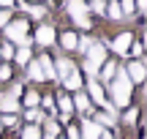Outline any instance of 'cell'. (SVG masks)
<instances>
[{
  "label": "cell",
  "instance_id": "6da1fadb",
  "mask_svg": "<svg viewBox=\"0 0 147 139\" xmlns=\"http://www.w3.org/2000/svg\"><path fill=\"white\" fill-rule=\"evenodd\" d=\"M112 98H115L117 107H125L128 98H131V79L125 76V71H117V76L112 79Z\"/></svg>",
  "mask_w": 147,
  "mask_h": 139
},
{
  "label": "cell",
  "instance_id": "7a4b0ae2",
  "mask_svg": "<svg viewBox=\"0 0 147 139\" xmlns=\"http://www.w3.org/2000/svg\"><path fill=\"white\" fill-rule=\"evenodd\" d=\"M104 57H106V47L93 41V47L87 49V60H84V71H87L90 79L98 76V68H101V63H104Z\"/></svg>",
  "mask_w": 147,
  "mask_h": 139
},
{
  "label": "cell",
  "instance_id": "3957f363",
  "mask_svg": "<svg viewBox=\"0 0 147 139\" xmlns=\"http://www.w3.org/2000/svg\"><path fill=\"white\" fill-rule=\"evenodd\" d=\"M5 36L11 38V41H16V44H22L25 47L30 38H27V22L25 19H19V22H11L8 25V30H5Z\"/></svg>",
  "mask_w": 147,
  "mask_h": 139
},
{
  "label": "cell",
  "instance_id": "277c9868",
  "mask_svg": "<svg viewBox=\"0 0 147 139\" xmlns=\"http://www.w3.org/2000/svg\"><path fill=\"white\" fill-rule=\"evenodd\" d=\"M112 49H115L117 55H128V49H131V33H120V36L112 41Z\"/></svg>",
  "mask_w": 147,
  "mask_h": 139
},
{
  "label": "cell",
  "instance_id": "5b68a950",
  "mask_svg": "<svg viewBox=\"0 0 147 139\" xmlns=\"http://www.w3.org/2000/svg\"><path fill=\"white\" fill-rule=\"evenodd\" d=\"M101 126L98 123H93V120H82V131H79V136L82 139H98V134H101Z\"/></svg>",
  "mask_w": 147,
  "mask_h": 139
},
{
  "label": "cell",
  "instance_id": "8992f818",
  "mask_svg": "<svg viewBox=\"0 0 147 139\" xmlns=\"http://www.w3.org/2000/svg\"><path fill=\"white\" fill-rule=\"evenodd\" d=\"M16 107H19V98H16L14 93H3V96H0V109H3L5 115H14Z\"/></svg>",
  "mask_w": 147,
  "mask_h": 139
},
{
  "label": "cell",
  "instance_id": "52a82bcc",
  "mask_svg": "<svg viewBox=\"0 0 147 139\" xmlns=\"http://www.w3.org/2000/svg\"><path fill=\"white\" fill-rule=\"evenodd\" d=\"M36 41L41 44V47H49V44L55 41V27H49V25L38 27V33H36Z\"/></svg>",
  "mask_w": 147,
  "mask_h": 139
},
{
  "label": "cell",
  "instance_id": "ba28073f",
  "mask_svg": "<svg viewBox=\"0 0 147 139\" xmlns=\"http://www.w3.org/2000/svg\"><path fill=\"white\" fill-rule=\"evenodd\" d=\"M71 71H74V63H71L68 57H60V60H57V65H55V76L65 79V76H68Z\"/></svg>",
  "mask_w": 147,
  "mask_h": 139
},
{
  "label": "cell",
  "instance_id": "9c48e42d",
  "mask_svg": "<svg viewBox=\"0 0 147 139\" xmlns=\"http://www.w3.org/2000/svg\"><path fill=\"white\" fill-rule=\"evenodd\" d=\"M144 74H147V71H144L142 63H131V65H128V71H125V76H128L131 82H142Z\"/></svg>",
  "mask_w": 147,
  "mask_h": 139
},
{
  "label": "cell",
  "instance_id": "30bf717a",
  "mask_svg": "<svg viewBox=\"0 0 147 139\" xmlns=\"http://www.w3.org/2000/svg\"><path fill=\"white\" fill-rule=\"evenodd\" d=\"M68 14L74 16V19L87 16V5H84V0H68Z\"/></svg>",
  "mask_w": 147,
  "mask_h": 139
},
{
  "label": "cell",
  "instance_id": "8fae6325",
  "mask_svg": "<svg viewBox=\"0 0 147 139\" xmlns=\"http://www.w3.org/2000/svg\"><path fill=\"white\" fill-rule=\"evenodd\" d=\"M63 85L68 87V90H79V87H82V74H79V71L74 68L71 74H68V76L63 79Z\"/></svg>",
  "mask_w": 147,
  "mask_h": 139
},
{
  "label": "cell",
  "instance_id": "7c38bea8",
  "mask_svg": "<svg viewBox=\"0 0 147 139\" xmlns=\"http://www.w3.org/2000/svg\"><path fill=\"white\" fill-rule=\"evenodd\" d=\"M38 65H41L44 79H52V76H55V65H52V60H49L47 55H41V57H38Z\"/></svg>",
  "mask_w": 147,
  "mask_h": 139
},
{
  "label": "cell",
  "instance_id": "4fadbf2b",
  "mask_svg": "<svg viewBox=\"0 0 147 139\" xmlns=\"http://www.w3.org/2000/svg\"><path fill=\"white\" fill-rule=\"evenodd\" d=\"M60 109H63V117H60V120H68L71 117V112H74V104H71V98L68 96H60Z\"/></svg>",
  "mask_w": 147,
  "mask_h": 139
},
{
  "label": "cell",
  "instance_id": "5bb4252c",
  "mask_svg": "<svg viewBox=\"0 0 147 139\" xmlns=\"http://www.w3.org/2000/svg\"><path fill=\"white\" fill-rule=\"evenodd\" d=\"M74 104H76V109H79V112H87V109H90V98L84 96V93H76Z\"/></svg>",
  "mask_w": 147,
  "mask_h": 139
},
{
  "label": "cell",
  "instance_id": "9a60e30c",
  "mask_svg": "<svg viewBox=\"0 0 147 139\" xmlns=\"http://www.w3.org/2000/svg\"><path fill=\"white\" fill-rule=\"evenodd\" d=\"M98 71H101V76H104V82H112V79H115V71H117V65H115V63H106L104 68H98Z\"/></svg>",
  "mask_w": 147,
  "mask_h": 139
},
{
  "label": "cell",
  "instance_id": "2e32d148",
  "mask_svg": "<svg viewBox=\"0 0 147 139\" xmlns=\"http://www.w3.org/2000/svg\"><path fill=\"white\" fill-rule=\"evenodd\" d=\"M27 76H30V79H38V82H41V79H44L41 65H38V63H27Z\"/></svg>",
  "mask_w": 147,
  "mask_h": 139
},
{
  "label": "cell",
  "instance_id": "e0dca14e",
  "mask_svg": "<svg viewBox=\"0 0 147 139\" xmlns=\"http://www.w3.org/2000/svg\"><path fill=\"white\" fill-rule=\"evenodd\" d=\"M93 123H98L101 128H104V126H115V115H109V112H101L98 117L93 120Z\"/></svg>",
  "mask_w": 147,
  "mask_h": 139
},
{
  "label": "cell",
  "instance_id": "ac0fdd59",
  "mask_svg": "<svg viewBox=\"0 0 147 139\" xmlns=\"http://www.w3.org/2000/svg\"><path fill=\"white\" fill-rule=\"evenodd\" d=\"M14 57H16V63L27 65V63H30V49H27V47H22L19 52H14Z\"/></svg>",
  "mask_w": 147,
  "mask_h": 139
},
{
  "label": "cell",
  "instance_id": "d6986e66",
  "mask_svg": "<svg viewBox=\"0 0 147 139\" xmlns=\"http://www.w3.org/2000/svg\"><path fill=\"white\" fill-rule=\"evenodd\" d=\"M38 101H41V98H38V93H25V104H27V109H36L38 107Z\"/></svg>",
  "mask_w": 147,
  "mask_h": 139
},
{
  "label": "cell",
  "instance_id": "ffe728a7",
  "mask_svg": "<svg viewBox=\"0 0 147 139\" xmlns=\"http://www.w3.org/2000/svg\"><path fill=\"white\" fill-rule=\"evenodd\" d=\"M76 41H79V38L74 36V33H63V47L65 49H74V47H76Z\"/></svg>",
  "mask_w": 147,
  "mask_h": 139
},
{
  "label": "cell",
  "instance_id": "44dd1931",
  "mask_svg": "<svg viewBox=\"0 0 147 139\" xmlns=\"http://www.w3.org/2000/svg\"><path fill=\"white\" fill-rule=\"evenodd\" d=\"M22 139H41V131H38L36 126H27L25 134H22Z\"/></svg>",
  "mask_w": 147,
  "mask_h": 139
},
{
  "label": "cell",
  "instance_id": "7402d4cb",
  "mask_svg": "<svg viewBox=\"0 0 147 139\" xmlns=\"http://www.w3.org/2000/svg\"><path fill=\"white\" fill-rule=\"evenodd\" d=\"M117 5H120L123 16H125V14H134V11H136V5H134V0H123V3H117Z\"/></svg>",
  "mask_w": 147,
  "mask_h": 139
},
{
  "label": "cell",
  "instance_id": "603a6c76",
  "mask_svg": "<svg viewBox=\"0 0 147 139\" xmlns=\"http://www.w3.org/2000/svg\"><path fill=\"white\" fill-rule=\"evenodd\" d=\"M106 14H109L112 19H123V11H120V5H117V3H112L109 8H106Z\"/></svg>",
  "mask_w": 147,
  "mask_h": 139
},
{
  "label": "cell",
  "instance_id": "cb8c5ba5",
  "mask_svg": "<svg viewBox=\"0 0 147 139\" xmlns=\"http://www.w3.org/2000/svg\"><path fill=\"white\" fill-rule=\"evenodd\" d=\"M90 8H93L95 14H101V16L106 14V3H104V0H93V5H90Z\"/></svg>",
  "mask_w": 147,
  "mask_h": 139
},
{
  "label": "cell",
  "instance_id": "d4e9b609",
  "mask_svg": "<svg viewBox=\"0 0 147 139\" xmlns=\"http://www.w3.org/2000/svg\"><path fill=\"white\" fill-rule=\"evenodd\" d=\"M55 136H57V123L49 120V123H47V139H55Z\"/></svg>",
  "mask_w": 147,
  "mask_h": 139
},
{
  "label": "cell",
  "instance_id": "484cf974",
  "mask_svg": "<svg viewBox=\"0 0 147 139\" xmlns=\"http://www.w3.org/2000/svg\"><path fill=\"white\" fill-rule=\"evenodd\" d=\"M27 120H33V123L38 120V123H41V120H44V115L38 112V109H27Z\"/></svg>",
  "mask_w": 147,
  "mask_h": 139
},
{
  "label": "cell",
  "instance_id": "4316f807",
  "mask_svg": "<svg viewBox=\"0 0 147 139\" xmlns=\"http://www.w3.org/2000/svg\"><path fill=\"white\" fill-rule=\"evenodd\" d=\"M22 8H27L33 16H44V8H38V5H22Z\"/></svg>",
  "mask_w": 147,
  "mask_h": 139
},
{
  "label": "cell",
  "instance_id": "83f0119b",
  "mask_svg": "<svg viewBox=\"0 0 147 139\" xmlns=\"http://www.w3.org/2000/svg\"><path fill=\"white\" fill-rule=\"evenodd\" d=\"M76 47L82 49V52H87V49L93 47V41H90V38H82V41H76Z\"/></svg>",
  "mask_w": 147,
  "mask_h": 139
},
{
  "label": "cell",
  "instance_id": "f1b7e54d",
  "mask_svg": "<svg viewBox=\"0 0 147 139\" xmlns=\"http://www.w3.org/2000/svg\"><path fill=\"white\" fill-rule=\"evenodd\" d=\"M0 55H3V57H14V47H11V44H5V47L0 49Z\"/></svg>",
  "mask_w": 147,
  "mask_h": 139
},
{
  "label": "cell",
  "instance_id": "f546056e",
  "mask_svg": "<svg viewBox=\"0 0 147 139\" xmlns=\"http://www.w3.org/2000/svg\"><path fill=\"white\" fill-rule=\"evenodd\" d=\"M0 79H11V65H0Z\"/></svg>",
  "mask_w": 147,
  "mask_h": 139
},
{
  "label": "cell",
  "instance_id": "4dcf8cb0",
  "mask_svg": "<svg viewBox=\"0 0 147 139\" xmlns=\"http://www.w3.org/2000/svg\"><path fill=\"white\" fill-rule=\"evenodd\" d=\"M76 25H79V27H84V30H90V27H93L87 16H79V19H76Z\"/></svg>",
  "mask_w": 147,
  "mask_h": 139
},
{
  "label": "cell",
  "instance_id": "1f68e13d",
  "mask_svg": "<svg viewBox=\"0 0 147 139\" xmlns=\"http://www.w3.org/2000/svg\"><path fill=\"white\" fill-rule=\"evenodd\" d=\"M136 117H139V112H136V109H128V115H125V123H134Z\"/></svg>",
  "mask_w": 147,
  "mask_h": 139
},
{
  "label": "cell",
  "instance_id": "d6a6232c",
  "mask_svg": "<svg viewBox=\"0 0 147 139\" xmlns=\"http://www.w3.org/2000/svg\"><path fill=\"white\" fill-rule=\"evenodd\" d=\"M3 123L5 126H16V115H3Z\"/></svg>",
  "mask_w": 147,
  "mask_h": 139
},
{
  "label": "cell",
  "instance_id": "836d02e7",
  "mask_svg": "<svg viewBox=\"0 0 147 139\" xmlns=\"http://www.w3.org/2000/svg\"><path fill=\"white\" fill-rule=\"evenodd\" d=\"M68 139H79V128H76V126H71V128H68Z\"/></svg>",
  "mask_w": 147,
  "mask_h": 139
},
{
  "label": "cell",
  "instance_id": "e575fe53",
  "mask_svg": "<svg viewBox=\"0 0 147 139\" xmlns=\"http://www.w3.org/2000/svg\"><path fill=\"white\" fill-rule=\"evenodd\" d=\"M0 25H8V11H5V8L0 11Z\"/></svg>",
  "mask_w": 147,
  "mask_h": 139
},
{
  "label": "cell",
  "instance_id": "d590c367",
  "mask_svg": "<svg viewBox=\"0 0 147 139\" xmlns=\"http://www.w3.org/2000/svg\"><path fill=\"white\" fill-rule=\"evenodd\" d=\"M128 55H142V44H134V47H131V52H128Z\"/></svg>",
  "mask_w": 147,
  "mask_h": 139
},
{
  "label": "cell",
  "instance_id": "8d00e7d4",
  "mask_svg": "<svg viewBox=\"0 0 147 139\" xmlns=\"http://www.w3.org/2000/svg\"><path fill=\"white\" fill-rule=\"evenodd\" d=\"M44 107H47V109H52V112H55V101H52V98H49V96L44 98Z\"/></svg>",
  "mask_w": 147,
  "mask_h": 139
},
{
  "label": "cell",
  "instance_id": "74e56055",
  "mask_svg": "<svg viewBox=\"0 0 147 139\" xmlns=\"http://www.w3.org/2000/svg\"><path fill=\"white\" fill-rule=\"evenodd\" d=\"M134 5H136L139 11H144V5H147V0H136V3H134Z\"/></svg>",
  "mask_w": 147,
  "mask_h": 139
},
{
  "label": "cell",
  "instance_id": "f35d334b",
  "mask_svg": "<svg viewBox=\"0 0 147 139\" xmlns=\"http://www.w3.org/2000/svg\"><path fill=\"white\" fill-rule=\"evenodd\" d=\"M98 139H115V136H112L109 131H101V134H98Z\"/></svg>",
  "mask_w": 147,
  "mask_h": 139
},
{
  "label": "cell",
  "instance_id": "ab89813d",
  "mask_svg": "<svg viewBox=\"0 0 147 139\" xmlns=\"http://www.w3.org/2000/svg\"><path fill=\"white\" fill-rule=\"evenodd\" d=\"M11 3H14V0H0V5H11Z\"/></svg>",
  "mask_w": 147,
  "mask_h": 139
}]
</instances>
